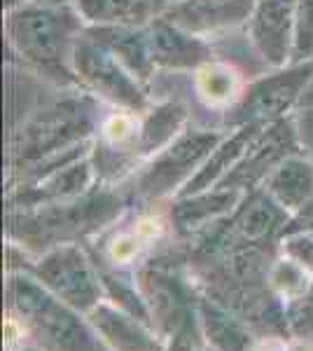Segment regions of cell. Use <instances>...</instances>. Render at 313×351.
Returning a JSON list of instances; mask_svg holds the SVG:
<instances>
[{
    "label": "cell",
    "mask_w": 313,
    "mask_h": 351,
    "mask_svg": "<svg viewBox=\"0 0 313 351\" xmlns=\"http://www.w3.org/2000/svg\"><path fill=\"white\" fill-rule=\"evenodd\" d=\"M127 213L122 192L96 185L92 192L59 204L10 211L8 239L28 256H40L61 243H82L110 230Z\"/></svg>",
    "instance_id": "obj_2"
},
{
    "label": "cell",
    "mask_w": 313,
    "mask_h": 351,
    "mask_svg": "<svg viewBox=\"0 0 313 351\" xmlns=\"http://www.w3.org/2000/svg\"><path fill=\"white\" fill-rule=\"evenodd\" d=\"M190 112L180 101H159L152 104L140 115V138L138 152L143 157V164L164 150L168 143H173L180 134L187 129Z\"/></svg>",
    "instance_id": "obj_23"
},
{
    "label": "cell",
    "mask_w": 313,
    "mask_h": 351,
    "mask_svg": "<svg viewBox=\"0 0 313 351\" xmlns=\"http://www.w3.org/2000/svg\"><path fill=\"white\" fill-rule=\"evenodd\" d=\"M311 106H313V77H311L309 87H306V92L299 101V108H311Z\"/></svg>",
    "instance_id": "obj_32"
},
{
    "label": "cell",
    "mask_w": 313,
    "mask_h": 351,
    "mask_svg": "<svg viewBox=\"0 0 313 351\" xmlns=\"http://www.w3.org/2000/svg\"><path fill=\"white\" fill-rule=\"evenodd\" d=\"M8 351H49V349L38 344L36 339H26V342H19V344H14V347H8Z\"/></svg>",
    "instance_id": "obj_30"
},
{
    "label": "cell",
    "mask_w": 313,
    "mask_h": 351,
    "mask_svg": "<svg viewBox=\"0 0 313 351\" xmlns=\"http://www.w3.org/2000/svg\"><path fill=\"white\" fill-rule=\"evenodd\" d=\"M31 3L40 8H71L73 0H31Z\"/></svg>",
    "instance_id": "obj_31"
},
{
    "label": "cell",
    "mask_w": 313,
    "mask_h": 351,
    "mask_svg": "<svg viewBox=\"0 0 313 351\" xmlns=\"http://www.w3.org/2000/svg\"><path fill=\"white\" fill-rule=\"evenodd\" d=\"M197 321L210 351H253L260 339L241 316L203 293L201 288L197 293Z\"/></svg>",
    "instance_id": "obj_17"
},
{
    "label": "cell",
    "mask_w": 313,
    "mask_h": 351,
    "mask_svg": "<svg viewBox=\"0 0 313 351\" xmlns=\"http://www.w3.org/2000/svg\"><path fill=\"white\" fill-rule=\"evenodd\" d=\"M87 319L110 351H166V339L155 326L124 311L108 298L89 311Z\"/></svg>",
    "instance_id": "obj_16"
},
{
    "label": "cell",
    "mask_w": 313,
    "mask_h": 351,
    "mask_svg": "<svg viewBox=\"0 0 313 351\" xmlns=\"http://www.w3.org/2000/svg\"><path fill=\"white\" fill-rule=\"evenodd\" d=\"M278 251L313 269V230H286L278 239Z\"/></svg>",
    "instance_id": "obj_26"
},
{
    "label": "cell",
    "mask_w": 313,
    "mask_h": 351,
    "mask_svg": "<svg viewBox=\"0 0 313 351\" xmlns=\"http://www.w3.org/2000/svg\"><path fill=\"white\" fill-rule=\"evenodd\" d=\"M136 284L150 309L152 326L164 339L185 330H199L197 279L190 260L152 256L136 269Z\"/></svg>",
    "instance_id": "obj_5"
},
{
    "label": "cell",
    "mask_w": 313,
    "mask_h": 351,
    "mask_svg": "<svg viewBox=\"0 0 313 351\" xmlns=\"http://www.w3.org/2000/svg\"><path fill=\"white\" fill-rule=\"evenodd\" d=\"M292 152H299V143L297 134H295L292 115H288L283 120L266 124V129L255 138V143L243 155V160L236 164L234 171L227 176L220 185L243 192L262 188L266 176Z\"/></svg>",
    "instance_id": "obj_12"
},
{
    "label": "cell",
    "mask_w": 313,
    "mask_h": 351,
    "mask_svg": "<svg viewBox=\"0 0 313 351\" xmlns=\"http://www.w3.org/2000/svg\"><path fill=\"white\" fill-rule=\"evenodd\" d=\"M255 0H173L166 19L192 36L208 40L248 26Z\"/></svg>",
    "instance_id": "obj_13"
},
{
    "label": "cell",
    "mask_w": 313,
    "mask_h": 351,
    "mask_svg": "<svg viewBox=\"0 0 313 351\" xmlns=\"http://www.w3.org/2000/svg\"><path fill=\"white\" fill-rule=\"evenodd\" d=\"M99 124V99L89 92L36 112L10 141V169L19 180L16 188L87 157Z\"/></svg>",
    "instance_id": "obj_1"
},
{
    "label": "cell",
    "mask_w": 313,
    "mask_h": 351,
    "mask_svg": "<svg viewBox=\"0 0 313 351\" xmlns=\"http://www.w3.org/2000/svg\"><path fill=\"white\" fill-rule=\"evenodd\" d=\"M295 134H297L299 150L313 162V106L311 108H297L292 112Z\"/></svg>",
    "instance_id": "obj_27"
},
{
    "label": "cell",
    "mask_w": 313,
    "mask_h": 351,
    "mask_svg": "<svg viewBox=\"0 0 313 351\" xmlns=\"http://www.w3.org/2000/svg\"><path fill=\"white\" fill-rule=\"evenodd\" d=\"M96 185H99V180H96L94 164L87 155L77 162L54 169V171L33 180V183L12 188V195L8 197L10 211H24V208L45 206V204L77 199V197L92 192Z\"/></svg>",
    "instance_id": "obj_14"
},
{
    "label": "cell",
    "mask_w": 313,
    "mask_h": 351,
    "mask_svg": "<svg viewBox=\"0 0 313 351\" xmlns=\"http://www.w3.org/2000/svg\"><path fill=\"white\" fill-rule=\"evenodd\" d=\"M31 0H5V10L8 12H12V10H19V8H24V5H28Z\"/></svg>",
    "instance_id": "obj_33"
},
{
    "label": "cell",
    "mask_w": 313,
    "mask_h": 351,
    "mask_svg": "<svg viewBox=\"0 0 313 351\" xmlns=\"http://www.w3.org/2000/svg\"><path fill=\"white\" fill-rule=\"evenodd\" d=\"M243 197H246L243 190L225 188V185H215L210 190L173 197L166 204L173 237L175 239H183L185 243H192L203 232H208L225 218H229Z\"/></svg>",
    "instance_id": "obj_10"
},
{
    "label": "cell",
    "mask_w": 313,
    "mask_h": 351,
    "mask_svg": "<svg viewBox=\"0 0 313 351\" xmlns=\"http://www.w3.org/2000/svg\"><path fill=\"white\" fill-rule=\"evenodd\" d=\"M89 26H138L145 28L166 14L171 0H73Z\"/></svg>",
    "instance_id": "obj_21"
},
{
    "label": "cell",
    "mask_w": 313,
    "mask_h": 351,
    "mask_svg": "<svg viewBox=\"0 0 313 351\" xmlns=\"http://www.w3.org/2000/svg\"><path fill=\"white\" fill-rule=\"evenodd\" d=\"M84 33L110 49L134 77L147 84L155 75V61L150 54L147 31L138 26H84Z\"/></svg>",
    "instance_id": "obj_20"
},
{
    "label": "cell",
    "mask_w": 313,
    "mask_h": 351,
    "mask_svg": "<svg viewBox=\"0 0 313 351\" xmlns=\"http://www.w3.org/2000/svg\"><path fill=\"white\" fill-rule=\"evenodd\" d=\"M266 129V122H248L241 124L236 129H229L225 134V138L218 143V148L210 152V157L203 162V167L192 176V180L185 185L180 195H192V192L210 190L215 185H220L227 178L238 162L243 160V155L250 150V145L255 143V138Z\"/></svg>",
    "instance_id": "obj_18"
},
{
    "label": "cell",
    "mask_w": 313,
    "mask_h": 351,
    "mask_svg": "<svg viewBox=\"0 0 313 351\" xmlns=\"http://www.w3.org/2000/svg\"><path fill=\"white\" fill-rule=\"evenodd\" d=\"M171 3H173V0H171Z\"/></svg>",
    "instance_id": "obj_34"
},
{
    "label": "cell",
    "mask_w": 313,
    "mask_h": 351,
    "mask_svg": "<svg viewBox=\"0 0 313 351\" xmlns=\"http://www.w3.org/2000/svg\"><path fill=\"white\" fill-rule=\"evenodd\" d=\"M286 351H313V339L309 337H290Z\"/></svg>",
    "instance_id": "obj_29"
},
{
    "label": "cell",
    "mask_w": 313,
    "mask_h": 351,
    "mask_svg": "<svg viewBox=\"0 0 313 351\" xmlns=\"http://www.w3.org/2000/svg\"><path fill=\"white\" fill-rule=\"evenodd\" d=\"M192 87H195L197 99L208 110L227 112L241 101L248 82L243 80L241 71L234 64L210 59L208 64H203L192 73Z\"/></svg>",
    "instance_id": "obj_22"
},
{
    "label": "cell",
    "mask_w": 313,
    "mask_h": 351,
    "mask_svg": "<svg viewBox=\"0 0 313 351\" xmlns=\"http://www.w3.org/2000/svg\"><path fill=\"white\" fill-rule=\"evenodd\" d=\"M266 286L271 288V293L278 295L283 302H292V300L304 298L306 293H311L313 288V269L306 265L297 263L295 258L283 256L278 251L269 267V276H266Z\"/></svg>",
    "instance_id": "obj_24"
},
{
    "label": "cell",
    "mask_w": 313,
    "mask_h": 351,
    "mask_svg": "<svg viewBox=\"0 0 313 351\" xmlns=\"http://www.w3.org/2000/svg\"><path fill=\"white\" fill-rule=\"evenodd\" d=\"M313 77V61L274 68L269 75L248 82L241 101L225 112V129H236L248 122H276L299 108Z\"/></svg>",
    "instance_id": "obj_9"
},
{
    "label": "cell",
    "mask_w": 313,
    "mask_h": 351,
    "mask_svg": "<svg viewBox=\"0 0 313 351\" xmlns=\"http://www.w3.org/2000/svg\"><path fill=\"white\" fill-rule=\"evenodd\" d=\"M21 256L26 263L16 269L33 274L49 293L82 314H89L101 300H105L101 267L82 243H61L40 256L21 251Z\"/></svg>",
    "instance_id": "obj_7"
},
{
    "label": "cell",
    "mask_w": 313,
    "mask_h": 351,
    "mask_svg": "<svg viewBox=\"0 0 313 351\" xmlns=\"http://www.w3.org/2000/svg\"><path fill=\"white\" fill-rule=\"evenodd\" d=\"M297 0H255L248 19V40L266 68L290 66L295 45Z\"/></svg>",
    "instance_id": "obj_11"
},
{
    "label": "cell",
    "mask_w": 313,
    "mask_h": 351,
    "mask_svg": "<svg viewBox=\"0 0 313 351\" xmlns=\"http://www.w3.org/2000/svg\"><path fill=\"white\" fill-rule=\"evenodd\" d=\"M225 134L220 129H185L173 143L159 150L131 176V199L143 206H157L159 202L178 197Z\"/></svg>",
    "instance_id": "obj_6"
},
{
    "label": "cell",
    "mask_w": 313,
    "mask_h": 351,
    "mask_svg": "<svg viewBox=\"0 0 313 351\" xmlns=\"http://www.w3.org/2000/svg\"><path fill=\"white\" fill-rule=\"evenodd\" d=\"M262 190L295 218L313 202V162L301 150L292 152L266 176Z\"/></svg>",
    "instance_id": "obj_19"
},
{
    "label": "cell",
    "mask_w": 313,
    "mask_h": 351,
    "mask_svg": "<svg viewBox=\"0 0 313 351\" xmlns=\"http://www.w3.org/2000/svg\"><path fill=\"white\" fill-rule=\"evenodd\" d=\"M145 31L157 71L195 73L197 68L215 59L208 40H201V38L183 31L180 26L171 24L166 16L155 19L150 26H145Z\"/></svg>",
    "instance_id": "obj_15"
},
{
    "label": "cell",
    "mask_w": 313,
    "mask_h": 351,
    "mask_svg": "<svg viewBox=\"0 0 313 351\" xmlns=\"http://www.w3.org/2000/svg\"><path fill=\"white\" fill-rule=\"evenodd\" d=\"M84 26L75 5L40 8L28 3L5 16V33L14 52L40 75L59 84H77L71 59Z\"/></svg>",
    "instance_id": "obj_4"
},
{
    "label": "cell",
    "mask_w": 313,
    "mask_h": 351,
    "mask_svg": "<svg viewBox=\"0 0 313 351\" xmlns=\"http://www.w3.org/2000/svg\"><path fill=\"white\" fill-rule=\"evenodd\" d=\"M166 351H206L201 330H185L166 339Z\"/></svg>",
    "instance_id": "obj_28"
},
{
    "label": "cell",
    "mask_w": 313,
    "mask_h": 351,
    "mask_svg": "<svg viewBox=\"0 0 313 351\" xmlns=\"http://www.w3.org/2000/svg\"><path fill=\"white\" fill-rule=\"evenodd\" d=\"M8 314L26 326L31 339L49 351H110L87 314L49 293L33 274L10 269L5 281Z\"/></svg>",
    "instance_id": "obj_3"
},
{
    "label": "cell",
    "mask_w": 313,
    "mask_h": 351,
    "mask_svg": "<svg viewBox=\"0 0 313 351\" xmlns=\"http://www.w3.org/2000/svg\"><path fill=\"white\" fill-rule=\"evenodd\" d=\"M313 61V0H297L295 14V45L290 64Z\"/></svg>",
    "instance_id": "obj_25"
},
{
    "label": "cell",
    "mask_w": 313,
    "mask_h": 351,
    "mask_svg": "<svg viewBox=\"0 0 313 351\" xmlns=\"http://www.w3.org/2000/svg\"><path fill=\"white\" fill-rule=\"evenodd\" d=\"M71 64L79 87L112 108L145 112L152 106L145 84L131 75L122 61L89 33H79Z\"/></svg>",
    "instance_id": "obj_8"
}]
</instances>
